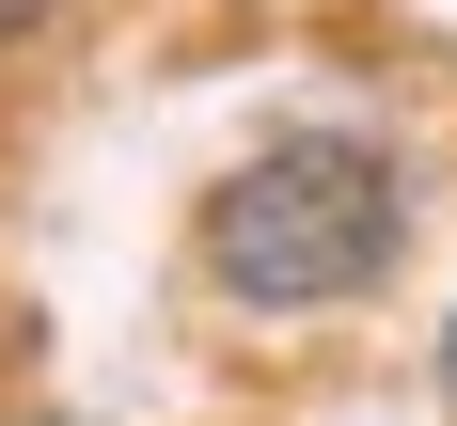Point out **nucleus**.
Returning a JSON list of instances; mask_svg holds the SVG:
<instances>
[{
    "mask_svg": "<svg viewBox=\"0 0 457 426\" xmlns=\"http://www.w3.org/2000/svg\"><path fill=\"white\" fill-rule=\"evenodd\" d=\"M442 411H457V316H442Z\"/></svg>",
    "mask_w": 457,
    "mask_h": 426,
    "instance_id": "3",
    "label": "nucleus"
},
{
    "mask_svg": "<svg viewBox=\"0 0 457 426\" xmlns=\"http://www.w3.org/2000/svg\"><path fill=\"white\" fill-rule=\"evenodd\" d=\"M395 253H411V174L363 127H284L205 189V284L237 316H331L395 284Z\"/></svg>",
    "mask_w": 457,
    "mask_h": 426,
    "instance_id": "1",
    "label": "nucleus"
},
{
    "mask_svg": "<svg viewBox=\"0 0 457 426\" xmlns=\"http://www.w3.org/2000/svg\"><path fill=\"white\" fill-rule=\"evenodd\" d=\"M47 16H63V0H0V47H32V32H47Z\"/></svg>",
    "mask_w": 457,
    "mask_h": 426,
    "instance_id": "2",
    "label": "nucleus"
}]
</instances>
